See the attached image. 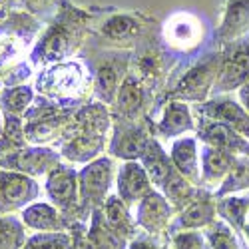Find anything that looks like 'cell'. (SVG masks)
<instances>
[{"mask_svg": "<svg viewBox=\"0 0 249 249\" xmlns=\"http://www.w3.org/2000/svg\"><path fill=\"white\" fill-rule=\"evenodd\" d=\"M112 134V110L106 104L92 100L80 106L62 138L58 152L62 160L76 165H86L106 156Z\"/></svg>", "mask_w": 249, "mask_h": 249, "instance_id": "cell-1", "label": "cell"}, {"mask_svg": "<svg viewBox=\"0 0 249 249\" xmlns=\"http://www.w3.org/2000/svg\"><path fill=\"white\" fill-rule=\"evenodd\" d=\"M88 20L90 16L74 6L64 4V10L54 20V24L40 36L30 58L34 64L52 66L58 62H66L74 56L82 46L88 34Z\"/></svg>", "mask_w": 249, "mask_h": 249, "instance_id": "cell-2", "label": "cell"}, {"mask_svg": "<svg viewBox=\"0 0 249 249\" xmlns=\"http://www.w3.org/2000/svg\"><path fill=\"white\" fill-rule=\"evenodd\" d=\"M36 94L64 108H80L94 98V80L78 60H66L46 66L36 78Z\"/></svg>", "mask_w": 249, "mask_h": 249, "instance_id": "cell-3", "label": "cell"}, {"mask_svg": "<svg viewBox=\"0 0 249 249\" xmlns=\"http://www.w3.org/2000/svg\"><path fill=\"white\" fill-rule=\"evenodd\" d=\"M221 64H223V50L213 46V50L205 52L190 68H185V72L174 84V88L165 92V102L179 100L185 104H196V106L207 102L212 98Z\"/></svg>", "mask_w": 249, "mask_h": 249, "instance_id": "cell-4", "label": "cell"}, {"mask_svg": "<svg viewBox=\"0 0 249 249\" xmlns=\"http://www.w3.org/2000/svg\"><path fill=\"white\" fill-rule=\"evenodd\" d=\"M76 110L78 108H64L36 94L34 104L24 116V136L28 146H60Z\"/></svg>", "mask_w": 249, "mask_h": 249, "instance_id": "cell-5", "label": "cell"}, {"mask_svg": "<svg viewBox=\"0 0 249 249\" xmlns=\"http://www.w3.org/2000/svg\"><path fill=\"white\" fill-rule=\"evenodd\" d=\"M118 168L114 158L102 156L78 170V190H80V212L82 219L90 221L92 212L102 210L106 199L114 194Z\"/></svg>", "mask_w": 249, "mask_h": 249, "instance_id": "cell-6", "label": "cell"}, {"mask_svg": "<svg viewBox=\"0 0 249 249\" xmlns=\"http://www.w3.org/2000/svg\"><path fill=\"white\" fill-rule=\"evenodd\" d=\"M154 138L152 118L143 122H128L112 116V134L106 154L122 161H140Z\"/></svg>", "mask_w": 249, "mask_h": 249, "instance_id": "cell-7", "label": "cell"}, {"mask_svg": "<svg viewBox=\"0 0 249 249\" xmlns=\"http://www.w3.org/2000/svg\"><path fill=\"white\" fill-rule=\"evenodd\" d=\"M132 52L128 50H106L100 52L92 62V80H94V98L106 106H112L122 82L130 74Z\"/></svg>", "mask_w": 249, "mask_h": 249, "instance_id": "cell-8", "label": "cell"}, {"mask_svg": "<svg viewBox=\"0 0 249 249\" xmlns=\"http://www.w3.org/2000/svg\"><path fill=\"white\" fill-rule=\"evenodd\" d=\"M42 190L46 194V201L58 207L70 225L76 221H84L80 212V190H78V170L68 161H62L60 165L44 178Z\"/></svg>", "mask_w": 249, "mask_h": 249, "instance_id": "cell-9", "label": "cell"}, {"mask_svg": "<svg viewBox=\"0 0 249 249\" xmlns=\"http://www.w3.org/2000/svg\"><path fill=\"white\" fill-rule=\"evenodd\" d=\"M38 179L10 170H0V215H20L28 205L40 201Z\"/></svg>", "mask_w": 249, "mask_h": 249, "instance_id": "cell-10", "label": "cell"}, {"mask_svg": "<svg viewBox=\"0 0 249 249\" xmlns=\"http://www.w3.org/2000/svg\"><path fill=\"white\" fill-rule=\"evenodd\" d=\"M134 219L142 233H148L158 239H168L172 231V223L176 219V207L165 199L158 190L143 197L134 207Z\"/></svg>", "mask_w": 249, "mask_h": 249, "instance_id": "cell-11", "label": "cell"}, {"mask_svg": "<svg viewBox=\"0 0 249 249\" xmlns=\"http://www.w3.org/2000/svg\"><path fill=\"white\" fill-rule=\"evenodd\" d=\"M221 50H223V64L213 86L212 98L235 94L249 82V38L233 42Z\"/></svg>", "mask_w": 249, "mask_h": 249, "instance_id": "cell-12", "label": "cell"}, {"mask_svg": "<svg viewBox=\"0 0 249 249\" xmlns=\"http://www.w3.org/2000/svg\"><path fill=\"white\" fill-rule=\"evenodd\" d=\"M62 161L64 160H62L60 152L50 146H26L22 150L0 158V170L20 172L34 179H40L46 178Z\"/></svg>", "mask_w": 249, "mask_h": 249, "instance_id": "cell-13", "label": "cell"}, {"mask_svg": "<svg viewBox=\"0 0 249 249\" xmlns=\"http://www.w3.org/2000/svg\"><path fill=\"white\" fill-rule=\"evenodd\" d=\"M194 114L215 122H223L225 126H230L239 136L249 140V114L233 94L213 96L203 104H197V106H194Z\"/></svg>", "mask_w": 249, "mask_h": 249, "instance_id": "cell-14", "label": "cell"}, {"mask_svg": "<svg viewBox=\"0 0 249 249\" xmlns=\"http://www.w3.org/2000/svg\"><path fill=\"white\" fill-rule=\"evenodd\" d=\"M114 118H122L128 122H143L148 120L150 114V90L142 84V82L128 74L126 80L116 94V100L110 106Z\"/></svg>", "mask_w": 249, "mask_h": 249, "instance_id": "cell-15", "label": "cell"}, {"mask_svg": "<svg viewBox=\"0 0 249 249\" xmlns=\"http://www.w3.org/2000/svg\"><path fill=\"white\" fill-rule=\"evenodd\" d=\"M197 124L196 114L190 104L179 102V100H168L163 102L161 116L154 126L156 138L163 140H178L181 136H196Z\"/></svg>", "mask_w": 249, "mask_h": 249, "instance_id": "cell-16", "label": "cell"}, {"mask_svg": "<svg viewBox=\"0 0 249 249\" xmlns=\"http://www.w3.org/2000/svg\"><path fill=\"white\" fill-rule=\"evenodd\" d=\"M196 124H197L196 138L199 140V143L223 150V152L233 154V156L249 158V140L239 136L230 126H225L223 122H215V120H210V118L196 116Z\"/></svg>", "mask_w": 249, "mask_h": 249, "instance_id": "cell-17", "label": "cell"}, {"mask_svg": "<svg viewBox=\"0 0 249 249\" xmlns=\"http://www.w3.org/2000/svg\"><path fill=\"white\" fill-rule=\"evenodd\" d=\"M161 34L168 48L178 52H190L199 46L203 38V26L197 16L190 12H178L165 20Z\"/></svg>", "mask_w": 249, "mask_h": 249, "instance_id": "cell-18", "label": "cell"}, {"mask_svg": "<svg viewBox=\"0 0 249 249\" xmlns=\"http://www.w3.org/2000/svg\"><path fill=\"white\" fill-rule=\"evenodd\" d=\"M217 219V207H215V196L199 188L196 197L176 213V219L172 223V233L183 231V230H196L203 231L205 227H210Z\"/></svg>", "mask_w": 249, "mask_h": 249, "instance_id": "cell-19", "label": "cell"}, {"mask_svg": "<svg viewBox=\"0 0 249 249\" xmlns=\"http://www.w3.org/2000/svg\"><path fill=\"white\" fill-rule=\"evenodd\" d=\"M249 38V0H227L213 34L215 48H225Z\"/></svg>", "mask_w": 249, "mask_h": 249, "instance_id": "cell-20", "label": "cell"}, {"mask_svg": "<svg viewBox=\"0 0 249 249\" xmlns=\"http://www.w3.org/2000/svg\"><path fill=\"white\" fill-rule=\"evenodd\" d=\"M154 192L148 172L140 161H122L116 174V194L128 207H134Z\"/></svg>", "mask_w": 249, "mask_h": 249, "instance_id": "cell-21", "label": "cell"}, {"mask_svg": "<svg viewBox=\"0 0 249 249\" xmlns=\"http://www.w3.org/2000/svg\"><path fill=\"white\" fill-rule=\"evenodd\" d=\"M130 74L136 76L152 92L170 74L165 54L156 46H146L142 50H136L130 62Z\"/></svg>", "mask_w": 249, "mask_h": 249, "instance_id": "cell-22", "label": "cell"}, {"mask_svg": "<svg viewBox=\"0 0 249 249\" xmlns=\"http://www.w3.org/2000/svg\"><path fill=\"white\" fill-rule=\"evenodd\" d=\"M18 217L24 223L28 233H60V231H70L72 227L70 221L60 213L58 207L42 199L28 205Z\"/></svg>", "mask_w": 249, "mask_h": 249, "instance_id": "cell-23", "label": "cell"}, {"mask_svg": "<svg viewBox=\"0 0 249 249\" xmlns=\"http://www.w3.org/2000/svg\"><path fill=\"white\" fill-rule=\"evenodd\" d=\"M237 156L227 154L223 150L212 148L201 143L199 146V161H201V188L215 194L219 190V185L225 181V178L230 176L233 170Z\"/></svg>", "mask_w": 249, "mask_h": 249, "instance_id": "cell-24", "label": "cell"}, {"mask_svg": "<svg viewBox=\"0 0 249 249\" xmlns=\"http://www.w3.org/2000/svg\"><path fill=\"white\" fill-rule=\"evenodd\" d=\"M176 170L196 188H201V161H199V140L196 136H181L172 142L168 150Z\"/></svg>", "mask_w": 249, "mask_h": 249, "instance_id": "cell-25", "label": "cell"}, {"mask_svg": "<svg viewBox=\"0 0 249 249\" xmlns=\"http://www.w3.org/2000/svg\"><path fill=\"white\" fill-rule=\"evenodd\" d=\"M98 30H100V36L104 40L122 46L126 42H136V40L143 34V24L134 14L116 12L104 20V22L98 26Z\"/></svg>", "mask_w": 249, "mask_h": 249, "instance_id": "cell-26", "label": "cell"}, {"mask_svg": "<svg viewBox=\"0 0 249 249\" xmlns=\"http://www.w3.org/2000/svg\"><path fill=\"white\" fill-rule=\"evenodd\" d=\"M102 213H104L106 223L126 241H132L140 233L138 225H136V219H134L132 207H128L126 203H124L122 197L116 192L106 199V203L102 205Z\"/></svg>", "mask_w": 249, "mask_h": 249, "instance_id": "cell-27", "label": "cell"}, {"mask_svg": "<svg viewBox=\"0 0 249 249\" xmlns=\"http://www.w3.org/2000/svg\"><path fill=\"white\" fill-rule=\"evenodd\" d=\"M215 207L217 217L223 219L235 233H241L243 227L247 225L249 215V192L215 197Z\"/></svg>", "mask_w": 249, "mask_h": 249, "instance_id": "cell-28", "label": "cell"}, {"mask_svg": "<svg viewBox=\"0 0 249 249\" xmlns=\"http://www.w3.org/2000/svg\"><path fill=\"white\" fill-rule=\"evenodd\" d=\"M88 239L94 245V249H128V243L124 237H120L112 227L104 219L102 210L92 212L88 221Z\"/></svg>", "mask_w": 249, "mask_h": 249, "instance_id": "cell-29", "label": "cell"}, {"mask_svg": "<svg viewBox=\"0 0 249 249\" xmlns=\"http://www.w3.org/2000/svg\"><path fill=\"white\" fill-rule=\"evenodd\" d=\"M34 100H36V90L30 84L10 86L0 92V108L4 110L6 116H16L24 120Z\"/></svg>", "mask_w": 249, "mask_h": 249, "instance_id": "cell-30", "label": "cell"}, {"mask_svg": "<svg viewBox=\"0 0 249 249\" xmlns=\"http://www.w3.org/2000/svg\"><path fill=\"white\" fill-rule=\"evenodd\" d=\"M243 192H249V158L237 156L233 170L230 172V176L225 178V181L219 185V190L213 196L223 197V196H233Z\"/></svg>", "mask_w": 249, "mask_h": 249, "instance_id": "cell-31", "label": "cell"}, {"mask_svg": "<svg viewBox=\"0 0 249 249\" xmlns=\"http://www.w3.org/2000/svg\"><path fill=\"white\" fill-rule=\"evenodd\" d=\"M203 235L207 239L210 249H245V245L239 241L237 233L219 217L210 227H205Z\"/></svg>", "mask_w": 249, "mask_h": 249, "instance_id": "cell-32", "label": "cell"}, {"mask_svg": "<svg viewBox=\"0 0 249 249\" xmlns=\"http://www.w3.org/2000/svg\"><path fill=\"white\" fill-rule=\"evenodd\" d=\"M28 231L18 215H0V249H22Z\"/></svg>", "mask_w": 249, "mask_h": 249, "instance_id": "cell-33", "label": "cell"}, {"mask_svg": "<svg viewBox=\"0 0 249 249\" xmlns=\"http://www.w3.org/2000/svg\"><path fill=\"white\" fill-rule=\"evenodd\" d=\"M74 241L70 231L60 233H28L22 249H72Z\"/></svg>", "mask_w": 249, "mask_h": 249, "instance_id": "cell-34", "label": "cell"}, {"mask_svg": "<svg viewBox=\"0 0 249 249\" xmlns=\"http://www.w3.org/2000/svg\"><path fill=\"white\" fill-rule=\"evenodd\" d=\"M168 245L170 249H210L203 231H196V230H183L172 233L168 237Z\"/></svg>", "mask_w": 249, "mask_h": 249, "instance_id": "cell-35", "label": "cell"}, {"mask_svg": "<svg viewBox=\"0 0 249 249\" xmlns=\"http://www.w3.org/2000/svg\"><path fill=\"white\" fill-rule=\"evenodd\" d=\"M128 249H170V245H168V239H158V237H152L148 233L140 231L128 243Z\"/></svg>", "mask_w": 249, "mask_h": 249, "instance_id": "cell-36", "label": "cell"}, {"mask_svg": "<svg viewBox=\"0 0 249 249\" xmlns=\"http://www.w3.org/2000/svg\"><path fill=\"white\" fill-rule=\"evenodd\" d=\"M237 100H239V104L247 110V114H249V82L243 86V88H239L237 90Z\"/></svg>", "mask_w": 249, "mask_h": 249, "instance_id": "cell-37", "label": "cell"}, {"mask_svg": "<svg viewBox=\"0 0 249 249\" xmlns=\"http://www.w3.org/2000/svg\"><path fill=\"white\" fill-rule=\"evenodd\" d=\"M241 235L245 237V241H247V247H249V223L243 227V231H241Z\"/></svg>", "mask_w": 249, "mask_h": 249, "instance_id": "cell-38", "label": "cell"}, {"mask_svg": "<svg viewBox=\"0 0 249 249\" xmlns=\"http://www.w3.org/2000/svg\"><path fill=\"white\" fill-rule=\"evenodd\" d=\"M2 130H4V116H2V110H0V136H2Z\"/></svg>", "mask_w": 249, "mask_h": 249, "instance_id": "cell-39", "label": "cell"}, {"mask_svg": "<svg viewBox=\"0 0 249 249\" xmlns=\"http://www.w3.org/2000/svg\"><path fill=\"white\" fill-rule=\"evenodd\" d=\"M2 86H4V82H2V78H0V92H2V90H4Z\"/></svg>", "mask_w": 249, "mask_h": 249, "instance_id": "cell-40", "label": "cell"}, {"mask_svg": "<svg viewBox=\"0 0 249 249\" xmlns=\"http://www.w3.org/2000/svg\"><path fill=\"white\" fill-rule=\"evenodd\" d=\"M40 2H48V0H40Z\"/></svg>", "mask_w": 249, "mask_h": 249, "instance_id": "cell-41", "label": "cell"}, {"mask_svg": "<svg viewBox=\"0 0 249 249\" xmlns=\"http://www.w3.org/2000/svg\"><path fill=\"white\" fill-rule=\"evenodd\" d=\"M247 223H249V215H247Z\"/></svg>", "mask_w": 249, "mask_h": 249, "instance_id": "cell-42", "label": "cell"}]
</instances>
